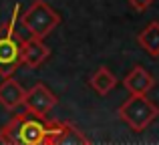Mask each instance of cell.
Listing matches in <instances>:
<instances>
[{"mask_svg":"<svg viewBox=\"0 0 159 145\" xmlns=\"http://www.w3.org/2000/svg\"><path fill=\"white\" fill-rule=\"evenodd\" d=\"M61 121L39 119L30 113H18L0 129L2 145H51Z\"/></svg>","mask_w":159,"mask_h":145,"instance_id":"6da1fadb","label":"cell"},{"mask_svg":"<svg viewBox=\"0 0 159 145\" xmlns=\"http://www.w3.org/2000/svg\"><path fill=\"white\" fill-rule=\"evenodd\" d=\"M117 115L131 131L141 133L159 117V107L147 95H131L121 103Z\"/></svg>","mask_w":159,"mask_h":145,"instance_id":"7a4b0ae2","label":"cell"},{"mask_svg":"<svg viewBox=\"0 0 159 145\" xmlns=\"http://www.w3.org/2000/svg\"><path fill=\"white\" fill-rule=\"evenodd\" d=\"M20 24L30 34V39L43 40L61 24V14L54 10L51 4L44 2V0H34L28 6V10L22 12Z\"/></svg>","mask_w":159,"mask_h":145,"instance_id":"3957f363","label":"cell"},{"mask_svg":"<svg viewBox=\"0 0 159 145\" xmlns=\"http://www.w3.org/2000/svg\"><path fill=\"white\" fill-rule=\"evenodd\" d=\"M20 6L16 4L12 16L8 22L0 26V77L8 79L14 75V71L20 67V51H22V39L16 34L14 22L18 16Z\"/></svg>","mask_w":159,"mask_h":145,"instance_id":"277c9868","label":"cell"},{"mask_svg":"<svg viewBox=\"0 0 159 145\" xmlns=\"http://www.w3.org/2000/svg\"><path fill=\"white\" fill-rule=\"evenodd\" d=\"M57 103H58L57 95H54L47 85L36 83L30 91H26L22 105H24V109H26V113L34 115V117H39V119H47L48 113L57 107Z\"/></svg>","mask_w":159,"mask_h":145,"instance_id":"5b68a950","label":"cell"},{"mask_svg":"<svg viewBox=\"0 0 159 145\" xmlns=\"http://www.w3.org/2000/svg\"><path fill=\"white\" fill-rule=\"evenodd\" d=\"M51 57V48L39 39H22V51H20V67L28 69H39L44 65Z\"/></svg>","mask_w":159,"mask_h":145,"instance_id":"8992f818","label":"cell"},{"mask_svg":"<svg viewBox=\"0 0 159 145\" xmlns=\"http://www.w3.org/2000/svg\"><path fill=\"white\" fill-rule=\"evenodd\" d=\"M123 87L129 91V95H147L155 87V77L143 67H133L131 71L125 75Z\"/></svg>","mask_w":159,"mask_h":145,"instance_id":"52a82bcc","label":"cell"},{"mask_svg":"<svg viewBox=\"0 0 159 145\" xmlns=\"http://www.w3.org/2000/svg\"><path fill=\"white\" fill-rule=\"evenodd\" d=\"M24 95H26V91L20 87L18 81H14L12 77L4 79L2 83H0V105L4 107V109L8 111H14L16 107L22 105L24 101Z\"/></svg>","mask_w":159,"mask_h":145,"instance_id":"ba28073f","label":"cell"},{"mask_svg":"<svg viewBox=\"0 0 159 145\" xmlns=\"http://www.w3.org/2000/svg\"><path fill=\"white\" fill-rule=\"evenodd\" d=\"M51 145H91V141L77 125H73L70 121H61V127Z\"/></svg>","mask_w":159,"mask_h":145,"instance_id":"9c48e42d","label":"cell"},{"mask_svg":"<svg viewBox=\"0 0 159 145\" xmlns=\"http://www.w3.org/2000/svg\"><path fill=\"white\" fill-rule=\"evenodd\" d=\"M137 43H139V47L143 48L149 57L157 59L159 57V22L157 20H151V22L137 34Z\"/></svg>","mask_w":159,"mask_h":145,"instance_id":"30bf717a","label":"cell"},{"mask_svg":"<svg viewBox=\"0 0 159 145\" xmlns=\"http://www.w3.org/2000/svg\"><path fill=\"white\" fill-rule=\"evenodd\" d=\"M89 85H91V89H93L95 93H99L101 97H105V95H109L117 87V77L109 71L107 67H99L97 71L91 75Z\"/></svg>","mask_w":159,"mask_h":145,"instance_id":"8fae6325","label":"cell"},{"mask_svg":"<svg viewBox=\"0 0 159 145\" xmlns=\"http://www.w3.org/2000/svg\"><path fill=\"white\" fill-rule=\"evenodd\" d=\"M129 2V6L133 8V10H137V12H145L149 6L153 4V0H127Z\"/></svg>","mask_w":159,"mask_h":145,"instance_id":"7c38bea8","label":"cell"}]
</instances>
